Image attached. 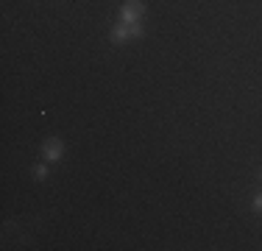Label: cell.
I'll list each match as a JSON object with an SVG mask.
<instances>
[{
  "label": "cell",
  "instance_id": "7a4b0ae2",
  "mask_svg": "<svg viewBox=\"0 0 262 251\" xmlns=\"http://www.w3.org/2000/svg\"><path fill=\"white\" fill-rule=\"evenodd\" d=\"M142 11H145L142 0H128V3L120 9V23H137L142 17Z\"/></svg>",
  "mask_w": 262,
  "mask_h": 251
},
{
  "label": "cell",
  "instance_id": "277c9868",
  "mask_svg": "<svg viewBox=\"0 0 262 251\" xmlns=\"http://www.w3.org/2000/svg\"><path fill=\"white\" fill-rule=\"evenodd\" d=\"M34 176H36V179L42 181V179H45V176H48V168H45V165H34Z\"/></svg>",
  "mask_w": 262,
  "mask_h": 251
},
{
  "label": "cell",
  "instance_id": "3957f363",
  "mask_svg": "<svg viewBox=\"0 0 262 251\" xmlns=\"http://www.w3.org/2000/svg\"><path fill=\"white\" fill-rule=\"evenodd\" d=\"M61 154H64V145H61V140H48L45 145H42V156H45L48 162L61 159Z\"/></svg>",
  "mask_w": 262,
  "mask_h": 251
},
{
  "label": "cell",
  "instance_id": "6da1fadb",
  "mask_svg": "<svg viewBox=\"0 0 262 251\" xmlns=\"http://www.w3.org/2000/svg\"><path fill=\"white\" fill-rule=\"evenodd\" d=\"M128 36H142V25L140 23H117L112 28V42H123Z\"/></svg>",
  "mask_w": 262,
  "mask_h": 251
},
{
  "label": "cell",
  "instance_id": "5b68a950",
  "mask_svg": "<svg viewBox=\"0 0 262 251\" xmlns=\"http://www.w3.org/2000/svg\"><path fill=\"white\" fill-rule=\"evenodd\" d=\"M254 212H262V193H257V196H254Z\"/></svg>",
  "mask_w": 262,
  "mask_h": 251
}]
</instances>
